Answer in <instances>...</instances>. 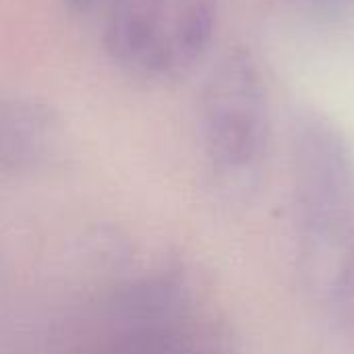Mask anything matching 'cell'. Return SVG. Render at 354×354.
Wrapping results in <instances>:
<instances>
[{
	"mask_svg": "<svg viewBox=\"0 0 354 354\" xmlns=\"http://www.w3.org/2000/svg\"><path fill=\"white\" fill-rule=\"evenodd\" d=\"M64 124L44 100L0 97V170L23 172L46 164L60 147Z\"/></svg>",
	"mask_w": 354,
	"mask_h": 354,
	"instance_id": "277c9868",
	"label": "cell"
},
{
	"mask_svg": "<svg viewBox=\"0 0 354 354\" xmlns=\"http://www.w3.org/2000/svg\"><path fill=\"white\" fill-rule=\"evenodd\" d=\"M222 0H172L166 8L164 77L187 75L214 41Z\"/></svg>",
	"mask_w": 354,
	"mask_h": 354,
	"instance_id": "5b68a950",
	"label": "cell"
},
{
	"mask_svg": "<svg viewBox=\"0 0 354 354\" xmlns=\"http://www.w3.org/2000/svg\"><path fill=\"white\" fill-rule=\"evenodd\" d=\"M201 133L209 162L222 174H247L261 162L270 137V104L251 52L230 50L209 73L201 91Z\"/></svg>",
	"mask_w": 354,
	"mask_h": 354,
	"instance_id": "6da1fadb",
	"label": "cell"
},
{
	"mask_svg": "<svg viewBox=\"0 0 354 354\" xmlns=\"http://www.w3.org/2000/svg\"><path fill=\"white\" fill-rule=\"evenodd\" d=\"M95 2H97V0H64V4L68 6V10L79 12V15L91 10V8L95 6Z\"/></svg>",
	"mask_w": 354,
	"mask_h": 354,
	"instance_id": "8992f818",
	"label": "cell"
},
{
	"mask_svg": "<svg viewBox=\"0 0 354 354\" xmlns=\"http://www.w3.org/2000/svg\"><path fill=\"white\" fill-rule=\"evenodd\" d=\"M295 166L305 207L324 209L344 201L351 183V156L338 127L317 112L295 122Z\"/></svg>",
	"mask_w": 354,
	"mask_h": 354,
	"instance_id": "7a4b0ae2",
	"label": "cell"
},
{
	"mask_svg": "<svg viewBox=\"0 0 354 354\" xmlns=\"http://www.w3.org/2000/svg\"><path fill=\"white\" fill-rule=\"evenodd\" d=\"M168 0H110L104 46L110 58L139 77L162 75Z\"/></svg>",
	"mask_w": 354,
	"mask_h": 354,
	"instance_id": "3957f363",
	"label": "cell"
}]
</instances>
